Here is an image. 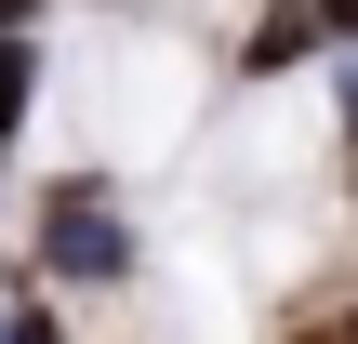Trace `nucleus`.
Listing matches in <instances>:
<instances>
[{
    "label": "nucleus",
    "instance_id": "nucleus-1",
    "mask_svg": "<svg viewBox=\"0 0 358 344\" xmlns=\"http://www.w3.org/2000/svg\"><path fill=\"white\" fill-rule=\"evenodd\" d=\"M133 212H120V186L106 172H66L53 199H40V292H120L133 278Z\"/></svg>",
    "mask_w": 358,
    "mask_h": 344
},
{
    "label": "nucleus",
    "instance_id": "nucleus-2",
    "mask_svg": "<svg viewBox=\"0 0 358 344\" xmlns=\"http://www.w3.org/2000/svg\"><path fill=\"white\" fill-rule=\"evenodd\" d=\"M306 53H319V13H306V0H266V27L239 40V80H279V66H306Z\"/></svg>",
    "mask_w": 358,
    "mask_h": 344
},
{
    "label": "nucleus",
    "instance_id": "nucleus-3",
    "mask_svg": "<svg viewBox=\"0 0 358 344\" xmlns=\"http://www.w3.org/2000/svg\"><path fill=\"white\" fill-rule=\"evenodd\" d=\"M27 106H40V40H27V27H0V159H13Z\"/></svg>",
    "mask_w": 358,
    "mask_h": 344
},
{
    "label": "nucleus",
    "instance_id": "nucleus-4",
    "mask_svg": "<svg viewBox=\"0 0 358 344\" xmlns=\"http://www.w3.org/2000/svg\"><path fill=\"white\" fill-rule=\"evenodd\" d=\"M0 344H66V318H53V292L27 278V292H0Z\"/></svg>",
    "mask_w": 358,
    "mask_h": 344
},
{
    "label": "nucleus",
    "instance_id": "nucleus-5",
    "mask_svg": "<svg viewBox=\"0 0 358 344\" xmlns=\"http://www.w3.org/2000/svg\"><path fill=\"white\" fill-rule=\"evenodd\" d=\"M332 133H345V199H358V53H332Z\"/></svg>",
    "mask_w": 358,
    "mask_h": 344
},
{
    "label": "nucleus",
    "instance_id": "nucleus-6",
    "mask_svg": "<svg viewBox=\"0 0 358 344\" xmlns=\"http://www.w3.org/2000/svg\"><path fill=\"white\" fill-rule=\"evenodd\" d=\"M319 13V53H358V0H306Z\"/></svg>",
    "mask_w": 358,
    "mask_h": 344
},
{
    "label": "nucleus",
    "instance_id": "nucleus-7",
    "mask_svg": "<svg viewBox=\"0 0 358 344\" xmlns=\"http://www.w3.org/2000/svg\"><path fill=\"white\" fill-rule=\"evenodd\" d=\"M27 13H40V0H0V27H27Z\"/></svg>",
    "mask_w": 358,
    "mask_h": 344
}]
</instances>
